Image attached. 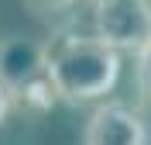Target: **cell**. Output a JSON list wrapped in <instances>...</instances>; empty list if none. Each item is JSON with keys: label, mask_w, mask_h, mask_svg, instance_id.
<instances>
[{"label": "cell", "mask_w": 151, "mask_h": 145, "mask_svg": "<svg viewBox=\"0 0 151 145\" xmlns=\"http://www.w3.org/2000/svg\"><path fill=\"white\" fill-rule=\"evenodd\" d=\"M14 111V104H10V93H7V87L0 83V125L7 121V114Z\"/></svg>", "instance_id": "52a82bcc"}, {"label": "cell", "mask_w": 151, "mask_h": 145, "mask_svg": "<svg viewBox=\"0 0 151 145\" xmlns=\"http://www.w3.org/2000/svg\"><path fill=\"white\" fill-rule=\"evenodd\" d=\"M93 35L117 52H141L151 42V0H89Z\"/></svg>", "instance_id": "7a4b0ae2"}, {"label": "cell", "mask_w": 151, "mask_h": 145, "mask_svg": "<svg viewBox=\"0 0 151 145\" xmlns=\"http://www.w3.org/2000/svg\"><path fill=\"white\" fill-rule=\"evenodd\" d=\"M83 145H148L144 117L120 100H106L89 114Z\"/></svg>", "instance_id": "277c9868"}, {"label": "cell", "mask_w": 151, "mask_h": 145, "mask_svg": "<svg viewBox=\"0 0 151 145\" xmlns=\"http://www.w3.org/2000/svg\"><path fill=\"white\" fill-rule=\"evenodd\" d=\"M45 79H48V52L41 42L21 38V35H10L0 42V83L7 87L10 104Z\"/></svg>", "instance_id": "3957f363"}, {"label": "cell", "mask_w": 151, "mask_h": 145, "mask_svg": "<svg viewBox=\"0 0 151 145\" xmlns=\"http://www.w3.org/2000/svg\"><path fill=\"white\" fill-rule=\"evenodd\" d=\"M137 87H141L144 104L151 107V42L137 52Z\"/></svg>", "instance_id": "8992f818"}, {"label": "cell", "mask_w": 151, "mask_h": 145, "mask_svg": "<svg viewBox=\"0 0 151 145\" xmlns=\"http://www.w3.org/2000/svg\"><path fill=\"white\" fill-rule=\"evenodd\" d=\"M48 52V79L55 87L58 100L65 104H86L100 100L117 87L120 76V52L79 31H58L45 42Z\"/></svg>", "instance_id": "6da1fadb"}, {"label": "cell", "mask_w": 151, "mask_h": 145, "mask_svg": "<svg viewBox=\"0 0 151 145\" xmlns=\"http://www.w3.org/2000/svg\"><path fill=\"white\" fill-rule=\"evenodd\" d=\"M79 4L83 0H24V10L41 24H58V21L72 17Z\"/></svg>", "instance_id": "5b68a950"}]
</instances>
